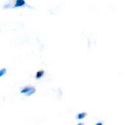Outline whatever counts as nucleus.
Returning a JSON list of instances; mask_svg holds the SVG:
<instances>
[{"label":"nucleus","mask_w":125,"mask_h":125,"mask_svg":"<svg viewBox=\"0 0 125 125\" xmlns=\"http://www.w3.org/2000/svg\"><path fill=\"white\" fill-rule=\"evenodd\" d=\"M18 7H28V8H32L26 1L24 0H12V1H7L3 6V9H15Z\"/></svg>","instance_id":"1"},{"label":"nucleus","mask_w":125,"mask_h":125,"mask_svg":"<svg viewBox=\"0 0 125 125\" xmlns=\"http://www.w3.org/2000/svg\"><path fill=\"white\" fill-rule=\"evenodd\" d=\"M36 92V88L34 86L27 85L22 87L20 90V93L24 94L26 97H30Z\"/></svg>","instance_id":"2"},{"label":"nucleus","mask_w":125,"mask_h":125,"mask_svg":"<svg viewBox=\"0 0 125 125\" xmlns=\"http://www.w3.org/2000/svg\"><path fill=\"white\" fill-rule=\"evenodd\" d=\"M87 113L86 112H80V113H78L75 116V119L77 120H82L83 119H85L87 116Z\"/></svg>","instance_id":"3"},{"label":"nucleus","mask_w":125,"mask_h":125,"mask_svg":"<svg viewBox=\"0 0 125 125\" xmlns=\"http://www.w3.org/2000/svg\"><path fill=\"white\" fill-rule=\"evenodd\" d=\"M44 75H45V70H40L35 74V79H37V80L41 79L44 76Z\"/></svg>","instance_id":"4"},{"label":"nucleus","mask_w":125,"mask_h":125,"mask_svg":"<svg viewBox=\"0 0 125 125\" xmlns=\"http://www.w3.org/2000/svg\"><path fill=\"white\" fill-rule=\"evenodd\" d=\"M7 72V69L6 67H2V68H1V69H0V78L3 77L4 75H6Z\"/></svg>","instance_id":"5"},{"label":"nucleus","mask_w":125,"mask_h":125,"mask_svg":"<svg viewBox=\"0 0 125 125\" xmlns=\"http://www.w3.org/2000/svg\"><path fill=\"white\" fill-rule=\"evenodd\" d=\"M94 125H103V123L102 122H97Z\"/></svg>","instance_id":"6"},{"label":"nucleus","mask_w":125,"mask_h":125,"mask_svg":"<svg viewBox=\"0 0 125 125\" xmlns=\"http://www.w3.org/2000/svg\"><path fill=\"white\" fill-rule=\"evenodd\" d=\"M76 125H85V124L83 122H78Z\"/></svg>","instance_id":"7"}]
</instances>
